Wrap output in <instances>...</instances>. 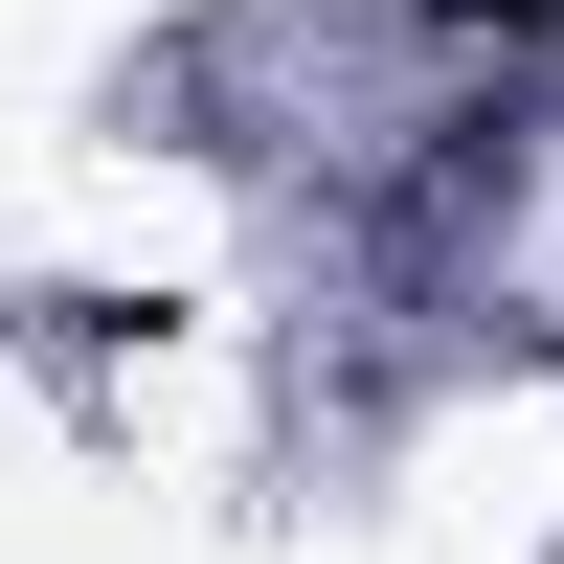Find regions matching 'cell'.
I'll use <instances>...</instances> for the list:
<instances>
[{
	"label": "cell",
	"instance_id": "obj_1",
	"mask_svg": "<svg viewBox=\"0 0 564 564\" xmlns=\"http://www.w3.org/2000/svg\"><path fill=\"white\" fill-rule=\"evenodd\" d=\"M430 23H564V0H430Z\"/></svg>",
	"mask_w": 564,
	"mask_h": 564
}]
</instances>
